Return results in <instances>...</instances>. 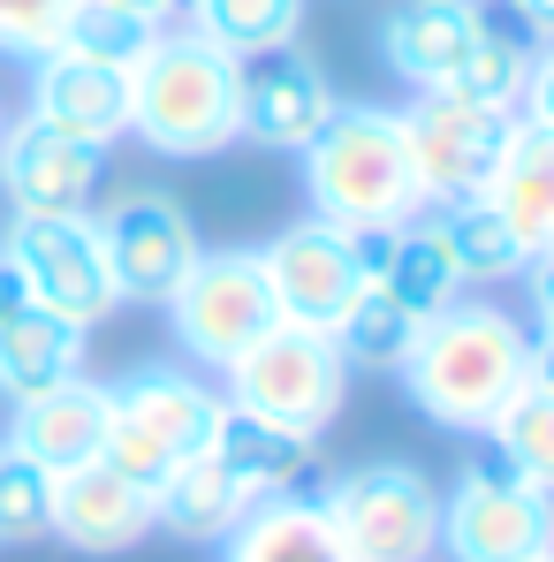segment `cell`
<instances>
[{
    "label": "cell",
    "mask_w": 554,
    "mask_h": 562,
    "mask_svg": "<svg viewBox=\"0 0 554 562\" xmlns=\"http://www.w3.org/2000/svg\"><path fill=\"white\" fill-rule=\"evenodd\" d=\"M228 403L267 418V426H289L304 441H319L335 418H342V395H350V366L335 350L327 327H296V319H274L236 366H228Z\"/></svg>",
    "instance_id": "cell-5"
},
{
    "label": "cell",
    "mask_w": 554,
    "mask_h": 562,
    "mask_svg": "<svg viewBox=\"0 0 554 562\" xmlns=\"http://www.w3.org/2000/svg\"><path fill=\"white\" fill-rule=\"evenodd\" d=\"M418 327H426V319H410L380 281H365V289L350 296V312H342L327 335H335V350H342V366H350V373H403V358H410Z\"/></svg>",
    "instance_id": "cell-25"
},
{
    "label": "cell",
    "mask_w": 554,
    "mask_h": 562,
    "mask_svg": "<svg viewBox=\"0 0 554 562\" xmlns=\"http://www.w3.org/2000/svg\"><path fill=\"white\" fill-rule=\"evenodd\" d=\"M517 281H524V296H532V327H554V244Z\"/></svg>",
    "instance_id": "cell-34"
},
{
    "label": "cell",
    "mask_w": 554,
    "mask_h": 562,
    "mask_svg": "<svg viewBox=\"0 0 554 562\" xmlns=\"http://www.w3.org/2000/svg\"><path fill=\"white\" fill-rule=\"evenodd\" d=\"M54 540V471L0 441V548Z\"/></svg>",
    "instance_id": "cell-29"
},
{
    "label": "cell",
    "mask_w": 554,
    "mask_h": 562,
    "mask_svg": "<svg viewBox=\"0 0 554 562\" xmlns=\"http://www.w3.org/2000/svg\"><path fill=\"white\" fill-rule=\"evenodd\" d=\"M31 296L77 327H99L122 312V289H114V267H106V244H99L92 213H46V221H8V244H0Z\"/></svg>",
    "instance_id": "cell-9"
},
{
    "label": "cell",
    "mask_w": 554,
    "mask_h": 562,
    "mask_svg": "<svg viewBox=\"0 0 554 562\" xmlns=\"http://www.w3.org/2000/svg\"><path fill=\"white\" fill-rule=\"evenodd\" d=\"M137 23H152V31H176V23H190V0H122Z\"/></svg>",
    "instance_id": "cell-35"
},
{
    "label": "cell",
    "mask_w": 554,
    "mask_h": 562,
    "mask_svg": "<svg viewBox=\"0 0 554 562\" xmlns=\"http://www.w3.org/2000/svg\"><path fill=\"white\" fill-rule=\"evenodd\" d=\"M517 114L524 122H540V130H554V38L524 61V92H517Z\"/></svg>",
    "instance_id": "cell-33"
},
{
    "label": "cell",
    "mask_w": 554,
    "mask_h": 562,
    "mask_svg": "<svg viewBox=\"0 0 554 562\" xmlns=\"http://www.w3.org/2000/svg\"><path fill=\"white\" fill-rule=\"evenodd\" d=\"M509 8H517L532 31H547V38H554V0H509Z\"/></svg>",
    "instance_id": "cell-37"
},
{
    "label": "cell",
    "mask_w": 554,
    "mask_h": 562,
    "mask_svg": "<svg viewBox=\"0 0 554 562\" xmlns=\"http://www.w3.org/2000/svg\"><path fill=\"white\" fill-rule=\"evenodd\" d=\"M509 122H517V106H486V99H463V92H418L403 106L418 198L426 205L478 198L494 160H501V145H509Z\"/></svg>",
    "instance_id": "cell-8"
},
{
    "label": "cell",
    "mask_w": 554,
    "mask_h": 562,
    "mask_svg": "<svg viewBox=\"0 0 554 562\" xmlns=\"http://www.w3.org/2000/svg\"><path fill=\"white\" fill-rule=\"evenodd\" d=\"M84 335L77 319L46 312V304H23V312H0V395L23 403V395H46L61 380L84 373Z\"/></svg>",
    "instance_id": "cell-21"
},
{
    "label": "cell",
    "mask_w": 554,
    "mask_h": 562,
    "mask_svg": "<svg viewBox=\"0 0 554 562\" xmlns=\"http://www.w3.org/2000/svg\"><path fill=\"white\" fill-rule=\"evenodd\" d=\"M251 502H259V494H251L236 471L205 449V457L176 464V479L152 494V525H160V532H176V540H190V548H221Z\"/></svg>",
    "instance_id": "cell-22"
},
{
    "label": "cell",
    "mask_w": 554,
    "mask_h": 562,
    "mask_svg": "<svg viewBox=\"0 0 554 562\" xmlns=\"http://www.w3.org/2000/svg\"><path fill=\"white\" fill-rule=\"evenodd\" d=\"M327 532L342 540L350 562H433L441 555V486L418 464H350L335 471L319 494Z\"/></svg>",
    "instance_id": "cell-4"
},
{
    "label": "cell",
    "mask_w": 554,
    "mask_h": 562,
    "mask_svg": "<svg viewBox=\"0 0 554 562\" xmlns=\"http://www.w3.org/2000/svg\"><path fill=\"white\" fill-rule=\"evenodd\" d=\"M296 160H304L312 213L335 221V228H403V221L426 205V198H418V176H410L403 106L342 99Z\"/></svg>",
    "instance_id": "cell-3"
},
{
    "label": "cell",
    "mask_w": 554,
    "mask_h": 562,
    "mask_svg": "<svg viewBox=\"0 0 554 562\" xmlns=\"http://www.w3.org/2000/svg\"><path fill=\"white\" fill-rule=\"evenodd\" d=\"M342 99L304 46H267L244 61V137L267 153H304Z\"/></svg>",
    "instance_id": "cell-13"
},
{
    "label": "cell",
    "mask_w": 554,
    "mask_h": 562,
    "mask_svg": "<svg viewBox=\"0 0 554 562\" xmlns=\"http://www.w3.org/2000/svg\"><path fill=\"white\" fill-rule=\"evenodd\" d=\"M441 228H449V251H456L463 281H517L532 259H524V244L501 228V213L486 205V198H456V205H441Z\"/></svg>",
    "instance_id": "cell-27"
},
{
    "label": "cell",
    "mask_w": 554,
    "mask_h": 562,
    "mask_svg": "<svg viewBox=\"0 0 554 562\" xmlns=\"http://www.w3.org/2000/svg\"><path fill=\"white\" fill-rule=\"evenodd\" d=\"M524 358H532V327L509 304L456 296L441 319L418 327V342H410L395 380L418 403V418H433L449 434H486L501 418V403L524 387Z\"/></svg>",
    "instance_id": "cell-1"
},
{
    "label": "cell",
    "mask_w": 554,
    "mask_h": 562,
    "mask_svg": "<svg viewBox=\"0 0 554 562\" xmlns=\"http://www.w3.org/2000/svg\"><path fill=\"white\" fill-rule=\"evenodd\" d=\"M524 380L554 395V327H532V358H524Z\"/></svg>",
    "instance_id": "cell-36"
},
{
    "label": "cell",
    "mask_w": 554,
    "mask_h": 562,
    "mask_svg": "<svg viewBox=\"0 0 554 562\" xmlns=\"http://www.w3.org/2000/svg\"><path fill=\"white\" fill-rule=\"evenodd\" d=\"M15 418H8V449H23L31 464H46L54 479L77 464H92L99 457V434H106V387L99 380H61V387H46V395H23V403H8Z\"/></svg>",
    "instance_id": "cell-18"
},
{
    "label": "cell",
    "mask_w": 554,
    "mask_h": 562,
    "mask_svg": "<svg viewBox=\"0 0 554 562\" xmlns=\"http://www.w3.org/2000/svg\"><path fill=\"white\" fill-rule=\"evenodd\" d=\"M129 137L160 160H205L244 137V61L197 23L152 31L129 61Z\"/></svg>",
    "instance_id": "cell-2"
},
{
    "label": "cell",
    "mask_w": 554,
    "mask_h": 562,
    "mask_svg": "<svg viewBox=\"0 0 554 562\" xmlns=\"http://www.w3.org/2000/svg\"><path fill=\"white\" fill-rule=\"evenodd\" d=\"M478 31H486L478 0H403L380 23V61L410 92H441V85H456V69H463V54L478 46Z\"/></svg>",
    "instance_id": "cell-17"
},
{
    "label": "cell",
    "mask_w": 554,
    "mask_h": 562,
    "mask_svg": "<svg viewBox=\"0 0 554 562\" xmlns=\"http://www.w3.org/2000/svg\"><path fill=\"white\" fill-rule=\"evenodd\" d=\"M554 548V494L532 486L494 441L463 457L441 494V555L449 562H532Z\"/></svg>",
    "instance_id": "cell-6"
},
{
    "label": "cell",
    "mask_w": 554,
    "mask_h": 562,
    "mask_svg": "<svg viewBox=\"0 0 554 562\" xmlns=\"http://www.w3.org/2000/svg\"><path fill=\"white\" fill-rule=\"evenodd\" d=\"M213 457L236 471L259 502L267 494H289L296 479H304V464H312V441L304 434H289V426H267V418H251V411H221V434H213Z\"/></svg>",
    "instance_id": "cell-24"
},
{
    "label": "cell",
    "mask_w": 554,
    "mask_h": 562,
    "mask_svg": "<svg viewBox=\"0 0 554 562\" xmlns=\"http://www.w3.org/2000/svg\"><path fill=\"white\" fill-rule=\"evenodd\" d=\"M106 403H114L129 426H145L176 464H190V457H205V449H213L221 411H228V395L197 373V366H137L129 380H114V387H106Z\"/></svg>",
    "instance_id": "cell-15"
},
{
    "label": "cell",
    "mask_w": 554,
    "mask_h": 562,
    "mask_svg": "<svg viewBox=\"0 0 554 562\" xmlns=\"http://www.w3.org/2000/svg\"><path fill=\"white\" fill-rule=\"evenodd\" d=\"M99 244L122 304H168V289L190 274L197 259V228L168 190H129L114 198V213H99Z\"/></svg>",
    "instance_id": "cell-11"
},
{
    "label": "cell",
    "mask_w": 554,
    "mask_h": 562,
    "mask_svg": "<svg viewBox=\"0 0 554 562\" xmlns=\"http://www.w3.org/2000/svg\"><path fill=\"white\" fill-rule=\"evenodd\" d=\"M106 183V145L61 137L46 122H8L0 130V198L15 221H46V213H92Z\"/></svg>",
    "instance_id": "cell-10"
},
{
    "label": "cell",
    "mask_w": 554,
    "mask_h": 562,
    "mask_svg": "<svg viewBox=\"0 0 554 562\" xmlns=\"http://www.w3.org/2000/svg\"><path fill=\"white\" fill-rule=\"evenodd\" d=\"M190 23H197L213 46H228L236 61H251V54H267V46H296L304 0H190Z\"/></svg>",
    "instance_id": "cell-26"
},
{
    "label": "cell",
    "mask_w": 554,
    "mask_h": 562,
    "mask_svg": "<svg viewBox=\"0 0 554 562\" xmlns=\"http://www.w3.org/2000/svg\"><path fill=\"white\" fill-rule=\"evenodd\" d=\"M69 15H77V0H0V54L8 61L54 54L61 31H69Z\"/></svg>",
    "instance_id": "cell-32"
},
{
    "label": "cell",
    "mask_w": 554,
    "mask_h": 562,
    "mask_svg": "<svg viewBox=\"0 0 554 562\" xmlns=\"http://www.w3.org/2000/svg\"><path fill=\"white\" fill-rule=\"evenodd\" d=\"M152 532H160L152 525V494L129 486L122 471H106L99 457L54 479V540L61 548H77V555H129Z\"/></svg>",
    "instance_id": "cell-16"
},
{
    "label": "cell",
    "mask_w": 554,
    "mask_h": 562,
    "mask_svg": "<svg viewBox=\"0 0 554 562\" xmlns=\"http://www.w3.org/2000/svg\"><path fill=\"white\" fill-rule=\"evenodd\" d=\"M61 46H69V54H84V61H106V69H129V61L152 46V23H137L122 0H77V15H69V31H61Z\"/></svg>",
    "instance_id": "cell-30"
},
{
    "label": "cell",
    "mask_w": 554,
    "mask_h": 562,
    "mask_svg": "<svg viewBox=\"0 0 554 562\" xmlns=\"http://www.w3.org/2000/svg\"><path fill=\"white\" fill-rule=\"evenodd\" d=\"M478 198L501 213V228L524 244V259H540L554 244V130L517 114L509 145H501V160H494V176H486Z\"/></svg>",
    "instance_id": "cell-19"
},
{
    "label": "cell",
    "mask_w": 554,
    "mask_h": 562,
    "mask_svg": "<svg viewBox=\"0 0 554 562\" xmlns=\"http://www.w3.org/2000/svg\"><path fill=\"white\" fill-rule=\"evenodd\" d=\"M168 335L183 342V358L197 373H228L267 327H274V289L259 251H197L190 274L168 289Z\"/></svg>",
    "instance_id": "cell-7"
},
{
    "label": "cell",
    "mask_w": 554,
    "mask_h": 562,
    "mask_svg": "<svg viewBox=\"0 0 554 562\" xmlns=\"http://www.w3.org/2000/svg\"><path fill=\"white\" fill-rule=\"evenodd\" d=\"M380 289L410 312V319H441L449 304H456L463 289V267L456 251H449V228H441V205H418L403 228H395V244H387V267H380Z\"/></svg>",
    "instance_id": "cell-20"
},
{
    "label": "cell",
    "mask_w": 554,
    "mask_h": 562,
    "mask_svg": "<svg viewBox=\"0 0 554 562\" xmlns=\"http://www.w3.org/2000/svg\"><path fill=\"white\" fill-rule=\"evenodd\" d=\"M486 441L524 471L532 486H547V494H554V395H547V387L524 380V387L501 403V418L486 426Z\"/></svg>",
    "instance_id": "cell-28"
},
{
    "label": "cell",
    "mask_w": 554,
    "mask_h": 562,
    "mask_svg": "<svg viewBox=\"0 0 554 562\" xmlns=\"http://www.w3.org/2000/svg\"><path fill=\"white\" fill-rule=\"evenodd\" d=\"M221 562H350V555L327 532L319 502L289 486V494H267L236 517V532L221 540Z\"/></svg>",
    "instance_id": "cell-23"
},
{
    "label": "cell",
    "mask_w": 554,
    "mask_h": 562,
    "mask_svg": "<svg viewBox=\"0 0 554 562\" xmlns=\"http://www.w3.org/2000/svg\"><path fill=\"white\" fill-rule=\"evenodd\" d=\"M532 562H554V548H547V555H532Z\"/></svg>",
    "instance_id": "cell-38"
},
{
    "label": "cell",
    "mask_w": 554,
    "mask_h": 562,
    "mask_svg": "<svg viewBox=\"0 0 554 562\" xmlns=\"http://www.w3.org/2000/svg\"><path fill=\"white\" fill-rule=\"evenodd\" d=\"M524 46L517 38H501V31H478V46L463 54L456 85H441V92H463V99H486V106H517V92H524Z\"/></svg>",
    "instance_id": "cell-31"
},
{
    "label": "cell",
    "mask_w": 554,
    "mask_h": 562,
    "mask_svg": "<svg viewBox=\"0 0 554 562\" xmlns=\"http://www.w3.org/2000/svg\"><path fill=\"white\" fill-rule=\"evenodd\" d=\"M259 267H267V289H274V312L296 319V327H335L350 312V296L372 281L358 267V251H350V228H335L319 213L281 228L274 244L259 251Z\"/></svg>",
    "instance_id": "cell-12"
},
{
    "label": "cell",
    "mask_w": 554,
    "mask_h": 562,
    "mask_svg": "<svg viewBox=\"0 0 554 562\" xmlns=\"http://www.w3.org/2000/svg\"><path fill=\"white\" fill-rule=\"evenodd\" d=\"M31 122L114 153V145L129 137V69L84 61V54H69V46L38 54V61H31Z\"/></svg>",
    "instance_id": "cell-14"
},
{
    "label": "cell",
    "mask_w": 554,
    "mask_h": 562,
    "mask_svg": "<svg viewBox=\"0 0 554 562\" xmlns=\"http://www.w3.org/2000/svg\"><path fill=\"white\" fill-rule=\"evenodd\" d=\"M0 130H8V106H0Z\"/></svg>",
    "instance_id": "cell-39"
}]
</instances>
